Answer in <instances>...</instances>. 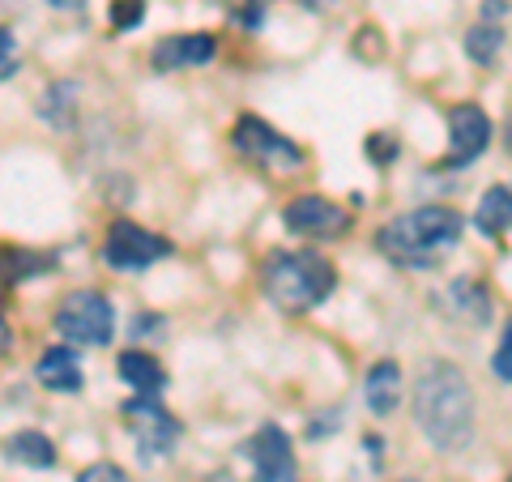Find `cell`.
Instances as JSON below:
<instances>
[{"label": "cell", "mask_w": 512, "mask_h": 482, "mask_svg": "<svg viewBox=\"0 0 512 482\" xmlns=\"http://www.w3.org/2000/svg\"><path fill=\"white\" fill-rule=\"evenodd\" d=\"M491 372H495V380L512 384V320L504 325V337H500V346H495V355H491Z\"/></svg>", "instance_id": "obj_22"}, {"label": "cell", "mask_w": 512, "mask_h": 482, "mask_svg": "<svg viewBox=\"0 0 512 482\" xmlns=\"http://www.w3.org/2000/svg\"><path fill=\"white\" fill-rule=\"evenodd\" d=\"M77 482H128V474L120 470V465H111V461H94V465H86V470L77 474Z\"/></svg>", "instance_id": "obj_25"}, {"label": "cell", "mask_w": 512, "mask_h": 482, "mask_svg": "<svg viewBox=\"0 0 512 482\" xmlns=\"http://www.w3.org/2000/svg\"><path fill=\"white\" fill-rule=\"evenodd\" d=\"M163 256H171V244L163 235L137 227V222H128V218H116L107 227L103 261L111 269H150L154 261H163Z\"/></svg>", "instance_id": "obj_6"}, {"label": "cell", "mask_w": 512, "mask_h": 482, "mask_svg": "<svg viewBox=\"0 0 512 482\" xmlns=\"http://www.w3.org/2000/svg\"><path fill=\"white\" fill-rule=\"evenodd\" d=\"M9 342H13V333H9V320H5V295H0V355L9 350Z\"/></svg>", "instance_id": "obj_26"}, {"label": "cell", "mask_w": 512, "mask_h": 482, "mask_svg": "<svg viewBox=\"0 0 512 482\" xmlns=\"http://www.w3.org/2000/svg\"><path fill=\"white\" fill-rule=\"evenodd\" d=\"M491 141V120L478 103H457L448 111V154L440 167H466Z\"/></svg>", "instance_id": "obj_9"}, {"label": "cell", "mask_w": 512, "mask_h": 482, "mask_svg": "<svg viewBox=\"0 0 512 482\" xmlns=\"http://www.w3.org/2000/svg\"><path fill=\"white\" fill-rule=\"evenodd\" d=\"M116 372H120V380L128 384V389H137L141 397H158L163 384H167L163 363H158L154 355H146V350H124V355L116 359Z\"/></svg>", "instance_id": "obj_14"}, {"label": "cell", "mask_w": 512, "mask_h": 482, "mask_svg": "<svg viewBox=\"0 0 512 482\" xmlns=\"http://www.w3.org/2000/svg\"><path fill=\"white\" fill-rule=\"evenodd\" d=\"M448 299L457 303V316L466 312L474 325H483L487 320V312H491V299H487V291L478 282H470V278H461V282H453V291H448Z\"/></svg>", "instance_id": "obj_18"}, {"label": "cell", "mask_w": 512, "mask_h": 482, "mask_svg": "<svg viewBox=\"0 0 512 482\" xmlns=\"http://www.w3.org/2000/svg\"><path fill=\"white\" fill-rule=\"evenodd\" d=\"M414 423L444 453H457V448L470 444L474 389L457 363L431 359L419 367V380H414Z\"/></svg>", "instance_id": "obj_1"}, {"label": "cell", "mask_w": 512, "mask_h": 482, "mask_svg": "<svg viewBox=\"0 0 512 482\" xmlns=\"http://www.w3.org/2000/svg\"><path fill=\"white\" fill-rule=\"evenodd\" d=\"M363 401H367V410L372 414H393L397 410V401H402V367H397L393 359H380L367 367V376H363Z\"/></svg>", "instance_id": "obj_12"}, {"label": "cell", "mask_w": 512, "mask_h": 482, "mask_svg": "<svg viewBox=\"0 0 512 482\" xmlns=\"http://www.w3.org/2000/svg\"><path fill=\"white\" fill-rule=\"evenodd\" d=\"M18 69V35L9 26H0V82Z\"/></svg>", "instance_id": "obj_24"}, {"label": "cell", "mask_w": 512, "mask_h": 482, "mask_svg": "<svg viewBox=\"0 0 512 482\" xmlns=\"http://www.w3.org/2000/svg\"><path fill=\"white\" fill-rule=\"evenodd\" d=\"M56 265L52 252H35V248H0V278L9 286L30 282V278H43L47 269Z\"/></svg>", "instance_id": "obj_15"}, {"label": "cell", "mask_w": 512, "mask_h": 482, "mask_svg": "<svg viewBox=\"0 0 512 482\" xmlns=\"http://www.w3.org/2000/svg\"><path fill=\"white\" fill-rule=\"evenodd\" d=\"M508 482H512V478H508Z\"/></svg>", "instance_id": "obj_29"}, {"label": "cell", "mask_w": 512, "mask_h": 482, "mask_svg": "<svg viewBox=\"0 0 512 482\" xmlns=\"http://www.w3.org/2000/svg\"><path fill=\"white\" fill-rule=\"evenodd\" d=\"M333 286H338V269L320 252H269L261 265V291L286 316L312 312L333 295Z\"/></svg>", "instance_id": "obj_2"}, {"label": "cell", "mask_w": 512, "mask_h": 482, "mask_svg": "<svg viewBox=\"0 0 512 482\" xmlns=\"http://www.w3.org/2000/svg\"><path fill=\"white\" fill-rule=\"evenodd\" d=\"M5 457L18 465H30V470H47V465H56V444L43 431H18V436H9Z\"/></svg>", "instance_id": "obj_17"}, {"label": "cell", "mask_w": 512, "mask_h": 482, "mask_svg": "<svg viewBox=\"0 0 512 482\" xmlns=\"http://www.w3.org/2000/svg\"><path fill=\"white\" fill-rule=\"evenodd\" d=\"M231 141L256 167H269V171H299L303 167V150L291 137H282L278 128H269L261 116H239L231 128Z\"/></svg>", "instance_id": "obj_5"}, {"label": "cell", "mask_w": 512, "mask_h": 482, "mask_svg": "<svg viewBox=\"0 0 512 482\" xmlns=\"http://www.w3.org/2000/svg\"><path fill=\"white\" fill-rule=\"evenodd\" d=\"M107 18L116 30H133V26H141V18H146V0H111Z\"/></svg>", "instance_id": "obj_20"}, {"label": "cell", "mask_w": 512, "mask_h": 482, "mask_svg": "<svg viewBox=\"0 0 512 482\" xmlns=\"http://www.w3.org/2000/svg\"><path fill=\"white\" fill-rule=\"evenodd\" d=\"M466 52H470L474 64H495V56L504 52V30H500V26H491V22L474 26L470 35H466Z\"/></svg>", "instance_id": "obj_19"}, {"label": "cell", "mask_w": 512, "mask_h": 482, "mask_svg": "<svg viewBox=\"0 0 512 482\" xmlns=\"http://www.w3.org/2000/svg\"><path fill=\"white\" fill-rule=\"evenodd\" d=\"M56 333L73 346H107L116 333V312L99 291H69L56 308Z\"/></svg>", "instance_id": "obj_4"}, {"label": "cell", "mask_w": 512, "mask_h": 482, "mask_svg": "<svg viewBox=\"0 0 512 482\" xmlns=\"http://www.w3.org/2000/svg\"><path fill=\"white\" fill-rule=\"evenodd\" d=\"M214 52H218V39L210 35V30H197V35H171V39H163L150 52V64L158 73H175V69H188V64L214 60Z\"/></svg>", "instance_id": "obj_11"}, {"label": "cell", "mask_w": 512, "mask_h": 482, "mask_svg": "<svg viewBox=\"0 0 512 482\" xmlns=\"http://www.w3.org/2000/svg\"><path fill=\"white\" fill-rule=\"evenodd\" d=\"M124 427L133 431V440L141 444V453L146 457H163L171 453V444L180 440V423H175V414L163 406V401H154V397H128L124 406Z\"/></svg>", "instance_id": "obj_7"}, {"label": "cell", "mask_w": 512, "mask_h": 482, "mask_svg": "<svg viewBox=\"0 0 512 482\" xmlns=\"http://www.w3.org/2000/svg\"><path fill=\"white\" fill-rule=\"evenodd\" d=\"M461 231H466V222H461L457 210H448V205H423V210H410L402 218L384 222L376 231V244L397 265L427 269V265H436L440 252L457 244Z\"/></svg>", "instance_id": "obj_3"}, {"label": "cell", "mask_w": 512, "mask_h": 482, "mask_svg": "<svg viewBox=\"0 0 512 482\" xmlns=\"http://www.w3.org/2000/svg\"><path fill=\"white\" fill-rule=\"evenodd\" d=\"M367 158H372L376 167H389L393 158H397V137H389V133H372V137H367Z\"/></svg>", "instance_id": "obj_23"}, {"label": "cell", "mask_w": 512, "mask_h": 482, "mask_svg": "<svg viewBox=\"0 0 512 482\" xmlns=\"http://www.w3.org/2000/svg\"><path fill=\"white\" fill-rule=\"evenodd\" d=\"M504 146H508V154H512V120H508V128H504Z\"/></svg>", "instance_id": "obj_28"}, {"label": "cell", "mask_w": 512, "mask_h": 482, "mask_svg": "<svg viewBox=\"0 0 512 482\" xmlns=\"http://www.w3.org/2000/svg\"><path fill=\"white\" fill-rule=\"evenodd\" d=\"M35 376H39L43 389H52V393H77L82 389V363H77V350H69V346L43 350L39 363H35Z\"/></svg>", "instance_id": "obj_13"}, {"label": "cell", "mask_w": 512, "mask_h": 482, "mask_svg": "<svg viewBox=\"0 0 512 482\" xmlns=\"http://www.w3.org/2000/svg\"><path fill=\"white\" fill-rule=\"evenodd\" d=\"M248 461H252V482H291L295 478V453L291 440L278 423H265L248 440Z\"/></svg>", "instance_id": "obj_10"}, {"label": "cell", "mask_w": 512, "mask_h": 482, "mask_svg": "<svg viewBox=\"0 0 512 482\" xmlns=\"http://www.w3.org/2000/svg\"><path fill=\"white\" fill-rule=\"evenodd\" d=\"M265 5H269V0H227L231 18L244 26V30H256V26L265 22Z\"/></svg>", "instance_id": "obj_21"}, {"label": "cell", "mask_w": 512, "mask_h": 482, "mask_svg": "<svg viewBox=\"0 0 512 482\" xmlns=\"http://www.w3.org/2000/svg\"><path fill=\"white\" fill-rule=\"evenodd\" d=\"M303 5H308L312 13H320V9H333V5H338V0H303Z\"/></svg>", "instance_id": "obj_27"}, {"label": "cell", "mask_w": 512, "mask_h": 482, "mask_svg": "<svg viewBox=\"0 0 512 482\" xmlns=\"http://www.w3.org/2000/svg\"><path fill=\"white\" fill-rule=\"evenodd\" d=\"M474 222L483 235H504L512 231V184H495L483 192V201H478L474 210Z\"/></svg>", "instance_id": "obj_16"}, {"label": "cell", "mask_w": 512, "mask_h": 482, "mask_svg": "<svg viewBox=\"0 0 512 482\" xmlns=\"http://www.w3.org/2000/svg\"><path fill=\"white\" fill-rule=\"evenodd\" d=\"M282 227L291 235H303V239H329V235H342L350 227V214L338 201L320 197V192H303V197L286 201Z\"/></svg>", "instance_id": "obj_8"}]
</instances>
